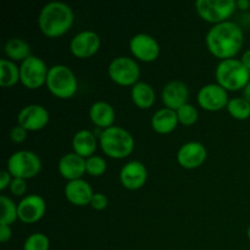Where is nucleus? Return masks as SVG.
I'll return each mask as SVG.
<instances>
[{"instance_id": "nucleus-18", "label": "nucleus", "mask_w": 250, "mask_h": 250, "mask_svg": "<svg viewBox=\"0 0 250 250\" xmlns=\"http://www.w3.org/2000/svg\"><path fill=\"white\" fill-rule=\"evenodd\" d=\"M188 92L187 85L180 81H171L164 87L161 93V99L165 104V107L177 111L181 106L187 104Z\"/></svg>"}, {"instance_id": "nucleus-28", "label": "nucleus", "mask_w": 250, "mask_h": 250, "mask_svg": "<svg viewBox=\"0 0 250 250\" xmlns=\"http://www.w3.org/2000/svg\"><path fill=\"white\" fill-rule=\"evenodd\" d=\"M49 247H50V241L48 236L41 232L32 233L31 236L27 237L23 243V250H49Z\"/></svg>"}, {"instance_id": "nucleus-3", "label": "nucleus", "mask_w": 250, "mask_h": 250, "mask_svg": "<svg viewBox=\"0 0 250 250\" xmlns=\"http://www.w3.org/2000/svg\"><path fill=\"white\" fill-rule=\"evenodd\" d=\"M103 151L112 159H125L134 149V139L128 131L119 126L103 129L99 136Z\"/></svg>"}, {"instance_id": "nucleus-4", "label": "nucleus", "mask_w": 250, "mask_h": 250, "mask_svg": "<svg viewBox=\"0 0 250 250\" xmlns=\"http://www.w3.org/2000/svg\"><path fill=\"white\" fill-rule=\"evenodd\" d=\"M217 84L226 90L244 89L250 82V71L238 59L221 60L215 70Z\"/></svg>"}, {"instance_id": "nucleus-8", "label": "nucleus", "mask_w": 250, "mask_h": 250, "mask_svg": "<svg viewBox=\"0 0 250 250\" xmlns=\"http://www.w3.org/2000/svg\"><path fill=\"white\" fill-rule=\"evenodd\" d=\"M49 68L41 58L31 55L21 62L20 81L28 89H38L46 83Z\"/></svg>"}, {"instance_id": "nucleus-15", "label": "nucleus", "mask_w": 250, "mask_h": 250, "mask_svg": "<svg viewBox=\"0 0 250 250\" xmlns=\"http://www.w3.org/2000/svg\"><path fill=\"white\" fill-rule=\"evenodd\" d=\"M148 171L146 165L138 160L127 163L120 171V181L122 186L128 190L141 189L146 182Z\"/></svg>"}, {"instance_id": "nucleus-17", "label": "nucleus", "mask_w": 250, "mask_h": 250, "mask_svg": "<svg viewBox=\"0 0 250 250\" xmlns=\"http://www.w3.org/2000/svg\"><path fill=\"white\" fill-rule=\"evenodd\" d=\"M58 170L65 180L76 181L81 180L87 172L85 170V159L76 153H68L61 156L58 164Z\"/></svg>"}, {"instance_id": "nucleus-20", "label": "nucleus", "mask_w": 250, "mask_h": 250, "mask_svg": "<svg viewBox=\"0 0 250 250\" xmlns=\"http://www.w3.org/2000/svg\"><path fill=\"white\" fill-rule=\"evenodd\" d=\"M89 117L93 124L102 129H106L114 126L115 121V110L109 103L106 102H95L89 107Z\"/></svg>"}, {"instance_id": "nucleus-35", "label": "nucleus", "mask_w": 250, "mask_h": 250, "mask_svg": "<svg viewBox=\"0 0 250 250\" xmlns=\"http://www.w3.org/2000/svg\"><path fill=\"white\" fill-rule=\"evenodd\" d=\"M12 236V231H11V227L9 225H1L0 224V241L2 243H6Z\"/></svg>"}, {"instance_id": "nucleus-12", "label": "nucleus", "mask_w": 250, "mask_h": 250, "mask_svg": "<svg viewBox=\"0 0 250 250\" xmlns=\"http://www.w3.org/2000/svg\"><path fill=\"white\" fill-rule=\"evenodd\" d=\"M17 122L20 126L29 132L41 131L48 125L49 112L44 106L38 104H31L22 107L17 115Z\"/></svg>"}, {"instance_id": "nucleus-11", "label": "nucleus", "mask_w": 250, "mask_h": 250, "mask_svg": "<svg viewBox=\"0 0 250 250\" xmlns=\"http://www.w3.org/2000/svg\"><path fill=\"white\" fill-rule=\"evenodd\" d=\"M129 49L134 58L144 62H153L159 58L160 46L154 37L146 33H138L129 41Z\"/></svg>"}, {"instance_id": "nucleus-7", "label": "nucleus", "mask_w": 250, "mask_h": 250, "mask_svg": "<svg viewBox=\"0 0 250 250\" xmlns=\"http://www.w3.org/2000/svg\"><path fill=\"white\" fill-rule=\"evenodd\" d=\"M195 9L204 21L219 24L234 14L237 2L234 0H197Z\"/></svg>"}, {"instance_id": "nucleus-39", "label": "nucleus", "mask_w": 250, "mask_h": 250, "mask_svg": "<svg viewBox=\"0 0 250 250\" xmlns=\"http://www.w3.org/2000/svg\"><path fill=\"white\" fill-rule=\"evenodd\" d=\"M247 236H248V239L250 241V226L248 227V231H247Z\"/></svg>"}, {"instance_id": "nucleus-10", "label": "nucleus", "mask_w": 250, "mask_h": 250, "mask_svg": "<svg viewBox=\"0 0 250 250\" xmlns=\"http://www.w3.org/2000/svg\"><path fill=\"white\" fill-rule=\"evenodd\" d=\"M198 104L208 111H219L229 104L227 90L217 83H210L199 89L197 95Z\"/></svg>"}, {"instance_id": "nucleus-30", "label": "nucleus", "mask_w": 250, "mask_h": 250, "mask_svg": "<svg viewBox=\"0 0 250 250\" xmlns=\"http://www.w3.org/2000/svg\"><path fill=\"white\" fill-rule=\"evenodd\" d=\"M178 122L185 126H192L198 121V110L192 104H185L177 110Z\"/></svg>"}, {"instance_id": "nucleus-34", "label": "nucleus", "mask_w": 250, "mask_h": 250, "mask_svg": "<svg viewBox=\"0 0 250 250\" xmlns=\"http://www.w3.org/2000/svg\"><path fill=\"white\" fill-rule=\"evenodd\" d=\"M12 178L14 177H12L9 171H1L0 172V190H5L7 187H10Z\"/></svg>"}, {"instance_id": "nucleus-22", "label": "nucleus", "mask_w": 250, "mask_h": 250, "mask_svg": "<svg viewBox=\"0 0 250 250\" xmlns=\"http://www.w3.org/2000/svg\"><path fill=\"white\" fill-rule=\"evenodd\" d=\"M72 146L73 153L88 159L94 155V151L97 149V137L88 129H81L73 136Z\"/></svg>"}, {"instance_id": "nucleus-1", "label": "nucleus", "mask_w": 250, "mask_h": 250, "mask_svg": "<svg viewBox=\"0 0 250 250\" xmlns=\"http://www.w3.org/2000/svg\"><path fill=\"white\" fill-rule=\"evenodd\" d=\"M208 49L216 58L227 60L233 59L244 44L243 29L232 21L214 24L205 38Z\"/></svg>"}, {"instance_id": "nucleus-9", "label": "nucleus", "mask_w": 250, "mask_h": 250, "mask_svg": "<svg viewBox=\"0 0 250 250\" xmlns=\"http://www.w3.org/2000/svg\"><path fill=\"white\" fill-rule=\"evenodd\" d=\"M110 78L120 85H132L138 83L141 68L136 60L128 56H119L110 62L107 68Z\"/></svg>"}, {"instance_id": "nucleus-24", "label": "nucleus", "mask_w": 250, "mask_h": 250, "mask_svg": "<svg viewBox=\"0 0 250 250\" xmlns=\"http://www.w3.org/2000/svg\"><path fill=\"white\" fill-rule=\"evenodd\" d=\"M5 55L11 61H21L23 62L28 59L31 54V46L24 39L11 38L5 43L4 46Z\"/></svg>"}, {"instance_id": "nucleus-14", "label": "nucleus", "mask_w": 250, "mask_h": 250, "mask_svg": "<svg viewBox=\"0 0 250 250\" xmlns=\"http://www.w3.org/2000/svg\"><path fill=\"white\" fill-rule=\"evenodd\" d=\"M19 219L23 224H34L44 216L46 210L45 200L38 194L26 195L17 204Z\"/></svg>"}, {"instance_id": "nucleus-21", "label": "nucleus", "mask_w": 250, "mask_h": 250, "mask_svg": "<svg viewBox=\"0 0 250 250\" xmlns=\"http://www.w3.org/2000/svg\"><path fill=\"white\" fill-rule=\"evenodd\" d=\"M178 125L177 112L175 110L163 107L159 109L151 117V127L156 133L167 134L175 131Z\"/></svg>"}, {"instance_id": "nucleus-27", "label": "nucleus", "mask_w": 250, "mask_h": 250, "mask_svg": "<svg viewBox=\"0 0 250 250\" xmlns=\"http://www.w3.org/2000/svg\"><path fill=\"white\" fill-rule=\"evenodd\" d=\"M226 107L233 119L243 121L250 117V103L244 98H233L229 100Z\"/></svg>"}, {"instance_id": "nucleus-31", "label": "nucleus", "mask_w": 250, "mask_h": 250, "mask_svg": "<svg viewBox=\"0 0 250 250\" xmlns=\"http://www.w3.org/2000/svg\"><path fill=\"white\" fill-rule=\"evenodd\" d=\"M10 192L16 197H22L27 190V183L26 180H21V178H12L11 183H10Z\"/></svg>"}, {"instance_id": "nucleus-2", "label": "nucleus", "mask_w": 250, "mask_h": 250, "mask_svg": "<svg viewBox=\"0 0 250 250\" xmlns=\"http://www.w3.org/2000/svg\"><path fill=\"white\" fill-rule=\"evenodd\" d=\"M73 11L66 2L50 1L42 7L38 16L39 29L44 36L56 38L65 34L73 24Z\"/></svg>"}, {"instance_id": "nucleus-33", "label": "nucleus", "mask_w": 250, "mask_h": 250, "mask_svg": "<svg viewBox=\"0 0 250 250\" xmlns=\"http://www.w3.org/2000/svg\"><path fill=\"white\" fill-rule=\"evenodd\" d=\"M27 133H28V131H27L26 128H23L22 126L17 125V126H15L14 128L10 131V138H11V141L15 142V143H22V142L27 138Z\"/></svg>"}, {"instance_id": "nucleus-5", "label": "nucleus", "mask_w": 250, "mask_h": 250, "mask_svg": "<svg viewBox=\"0 0 250 250\" xmlns=\"http://www.w3.org/2000/svg\"><path fill=\"white\" fill-rule=\"evenodd\" d=\"M49 92L60 99H70L76 94L78 88L77 78L70 67L65 65H54L49 68L46 77Z\"/></svg>"}, {"instance_id": "nucleus-13", "label": "nucleus", "mask_w": 250, "mask_h": 250, "mask_svg": "<svg viewBox=\"0 0 250 250\" xmlns=\"http://www.w3.org/2000/svg\"><path fill=\"white\" fill-rule=\"evenodd\" d=\"M100 48V37L94 31H81L71 39L70 50L76 58L87 59L94 55Z\"/></svg>"}, {"instance_id": "nucleus-6", "label": "nucleus", "mask_w": 250, "mask_h": 250, "mask_svg": "<svg viewBox=\"0 0 250 250\" xmlns=\"http://www.w3.org/2000/svg\"><path fill=\"white\" fill-rule=\"evenodd\" d=\"M42 170L41 158L29 150H19L7 160V171L14 178L31 180Z\"/></svg>"}, {"instance_id": "nucleus-25", "label": "nucleus", "mask_w": 250, "mask_h": 250, "mask_svg": "<svg viewBox=\"0 0 250 250\" xmlns=\"http://www.w3.org/2000/svg\"><path fill=\"white\" fill-rule=\"evenodd\" d=\"M0 85L4 88L12 87L20 81V67L11 60L1 59L0 60Z\"/></svg>"}, {"instance_id": "nucleus-29", "label": "nucleus", "mask_w": 250, "mask_h": 250, "mask_svg": "<svg viewBox=\"0 0 250 250\" xmlns=\"http://www.w3.org/2000/svg\"><path fill=\"white\" fill-rule=\"evenodd\" d=\"M106 168V160L104 158H102V156L93 155L90 158L85 159V170H87L88 175L93 176V177L104 175Z\"/></svg>"}, {"instance_id": "nucleus-36", "label": "nucleus", "mask_w": 250, "mask_h": 250, "mask_svg": "<svg viewBox=\"0 0 250 250\" xmlns=\"http://www.w3.org/2000/svg\"><path fill=\"white\" fill-rule=\"evenodd\" d=\"M241 61L244 63V66H246V67L250 71V49L244 51L243 55H242Z\"/></svg>"}, {"instance_id": "nucleus-16", "label": "nucleus", "mask_w": 250, "mask_h": 250, "mask_svg": "<svg viewBox=\"0 0 250 250\" xmlns=\"http://www.w3.org/2000/svg\"><path fill=\"white\" fill-rule=\"evenodd\" d=\"M207 158V148L199 142H188L183 144L177 153L178 164L187 170H193L202 166Z\"/></svg>"}, {"instance_id": "nucleus-37", "label": "nucleus", "mask_w": 250, "mask_h": 250, "mask_svg": "<svg viewBox=\"0 0 250 250\" xmlns=\"http://www.w3.org/2000/svg\"><path fill=\"white\" fill-rule=\"evenodd\" d=\"M237 2V7H238L239 10H248L250 7V1L249 0H238Z\"/></svg>"}, {"instance_id": "nucleus-23", "label": "nucleus", "mask_w": 250, "mask_h": 250, "mask_svg": "<svg viewBox=\"0 0 250 250\" xmlns=\"http://www.w3.org/2000/svg\"><path fill=\"white\" fill-rule=\"evenodd\" d=\"M131 97L139 109H149L155 103V92L153 87L146 82H138L132 87Z\"/></svg>"}, {"instance_id": "nucleus-32", "label": "nucleus", "mask_w": 250, "mask_h": 250, "mask_svg": "<svg viewBox=\"0 0 250 250\" xmlns=\"http://www.w3.org/2000/svg\"><path fill=\"white\" fill-rule=\"evenodd\" d=\"M107 204H109V200H107V197L103 193H94L92 200H90V207L94 210H104L107 208Z\"/></svg>"}, {"instance_id": "nucleus-19", "label": "nucleus", "mask_w": 250, "mask_h": 250, "mask_svg": "<svg viewBox=\"0 0 250 250\" xmlns=\"http://www.w3.org/2000/svg\"><path fill=\"white\" fill-rule=\"evenodd\" d=\"M94 192L89 183L84 180L70 181L65 186V197L71 204L76 207H84L90 204Z\"/></svg>"}, {"instance_id": "nucleus-38", "label": "nucleus", "mask_w": 250, "mask_h": 250, "mask_svg": "<svg viewBox=\"0 0 250 250\" xmlns=\"http://www.w3.org/2000/svg\"><path fill=\"white\" fill-rule=\"evenodd\" d=\"M243 98L250 103V82L248 83V85L244 88V97Z\"/></svg>"}, {"instance_id": "nucleus-26", "label": "nucleus", "mask_w": 250, "mask_h": 250, "mask_svg": "<svg viewBox=\"0 0 250 250\" xmlns=\"http://www.w3.org/2000/svg\"><path fill=\"white\" fill-rule=\"evenodd\" d=\"M0 208H1V215H0V224L1 225H12L19 219V209L15 204L14 200L10 199L6 195H0Z\"/></svg>"}]
</instances>
